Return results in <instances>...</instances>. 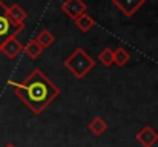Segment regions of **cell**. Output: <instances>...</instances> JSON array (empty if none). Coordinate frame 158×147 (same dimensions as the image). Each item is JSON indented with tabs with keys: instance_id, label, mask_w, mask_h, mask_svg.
Returning a JSON list of instances; mask_svg holds the SVG:
<instances>
[{
	"instance_id": "1",
	"label": "cell",
	"mask_w": 158,
	"mask_h": 147,
	"mask_svg": "<svg viewBox=\"0 0 158 147\" xmlns=\"http://www.w3.org/2000/svg\"><path fill=\"white\" fill-rule=\"evenodd\" d=\"M11 84L14 86L15 95L35 115L42 113L60 95V89L40 69H34L22 83Z\"/></svg>"
},
{
	"instance_id": "2",
	"label": "cell",
	"mask_w": 158,
	"mask_h": 147,
	"mask_svg": "<svg viewBox=\"0 0 158 147\" xmlns=\"http://www.w3.org/2000/svg\"><path fill=\"white\" fill-rule=\"evenodd\" d=\"M63 64L75 78L81 80V78H85L91 72V69H94L95 61H94V58L85 49L77 48L63 61Z\"/></svg>"
},
{
	"instance_id": "3",
	"label": "cell",
	"mask_w": 158,
	"mask_h": 147,
	"mask_svg": "<svg viewBox=\"0 0 158 147\" xmlns=\"http://www.w3.org/2000/svg\"><path fill=\"white\" fill-rule=\"evenodd\" d=\"M25 29V25H15L8 15V6L0 0V48L11 37H17Z\"/></svg>"
},
{
	"instance_id": "4",
	"label": "cell",
	"mask_w": 158,
	"mask_h": 147,
	"mask_svg": "<svg viewBox=\"0 0 158 147\" xmlns=\"http://www.w3.org/2000/svg\"><path fill=\"white\" fill-rule=\"evenodd\" d=\"M86 9H88V6L83 0H64L61 3V11L72 20L83 15L86 12Z\"/></svg>"
},
{
	"instance_id": "5",
	"label": "cell",
	"mask_w": 158,
	"mask_h": 147,
	"mask_svg": "<svg viewBox=\"0 0 158 147\" xmlns=\"http://www.w3.org/2000/svg\"><path fill=\"white\" fill-rule=\"evenodd\" d=\"M144 3L146 0H112V5L126 17H132Z\"/></svg>"
},
{
	"instance_id": "6",
	"label": "cell",
	"mask_w": 158,
	"mask_h": 147,
	"mask_svg": "<svg viewBox=\"0 0 158 147\" xmlns=\"http://www.w3.org/2000/svg\"><path fill=\"white\" fill-rule=\"evenodd\" d=\"M135 140L140 146L143 147H152L158 141V133L151 127V126H144L137 135Z\"/></svg>"
},
{
	"instance_id": "7",
	"label": "cell",
	"mask_w": 158,
	"mask_h": 147,
	"mask_svg": "<svg viewBox=\"0 0 158 147\" xmlns=\"http://www.w3.org/2000/svg\"><path fill=\"white\" fill-rule=\"evenodd\" d=\"M22 51H23V45L17 40V37H11V39L6 40V42L3 43V46L0 48V52H3L9 60L15 58Z\"/></svg>"
},
{
	"instance_id": "8",
	"label": "cell",
	"mask_w": 158,
	"mask_h": 147,
	"mask_svg": "<svg viewBox=\"0 0 158 147\" xmlns=\"http://www.w3.org/2000/svg\"><path fill=\"white\" fill-rule=\"evenodd\" d=\"M8 15H9V18H11L15 25H25V20H26V17H28L26 11H25L20 5H17V3H14V5H11V6L8 8Z\"/></svg>"
},
{
	"instance_id": "9",
	"label": "cell",
	"mask_w": 158,
	"mask_h": 147,
	"mask_svg": "<svg viewBox=\"0 0 158 147\" xmlns=\"http://www.w3.org/2000/svg\"><path fill=\"white\" fill-rule=\"evenodd\" d=\"M88 129H89V132H91L92 135L100 137V135H103L106 130H107V123H106L102 116H95V118L88 124Z\"/></svg>"
},
{
	"instance_id": "10",
	"label": "cell",
	"mask_w": 158,
	"mask_h": 147,
	"mask_svg": "<svg viewBox=\"0 0 158 147\" xmlns=\"http://www.w3.org/2000/svg\"><path fill=\"white\" fill-rule=\"evenodd\" d=\"M74 23H75V26H77L81 32H88V31H91V29H92V26L95 25L94 18H92L88 12H85L83 15H80L78 18H75V20H74Z\"/></svg>"
},
{
	"instance_id": "11",
	"label": "cell",
	"mask_w": 158,
	"mask_h": 147,
	"mask_svg": "<svg viewBox=\"0 0 158 147\" xmlns=\"http://www.w3.org/2000/svg\"><path fill=\"white\" fill-rule=\"evenodd\" d=\"M35 42L42 46V49H48L54 42H55V37L52 35V32L49 29H43L39 32V35L35 37Z\"/></svg>"
},
{
	"instance_id": "12",
	"label": "cell",
	"mask_w": 158,
	"mask_h": 147,
	"mask_svg": "<svg viewBox=\"0 0 158 147\" xmlns=\"http://www.w3.org/2000/svg\"><path fill=\"white\" fill-rule=\"evenodd\" d=\"M23 52L29 57V58H37V57H40V54L43 52V49H42V46L35 42V39L34 40H29L25 46H23Z\"/></svg>"
},
{
	"instance_id": "13",
	"label": "cell",
	"mask_w": 158,
	"mask_h": 147,
	"mask_svg": "<svg viewBox=\"0 0 158 147\" xmlns=\"http://www.w3.org/2000/svg\"><path fill=\"white\" fill-rule=\"evenodd\" d=\"M129 60H131V55H129V52L124 48H118L114 51V64H117V66L121 67V66H124Z\"/></svg>"
},
{
	"instance_id": "14",
	"label": "cell",
	"mask_w": 158,
	"mask_h": 147,
	"mask_svg": "<svg viewBox=\"0 0 158 147\" xmlns=\"http://www.w3.org/2000/svg\"><path fill=\"white\" fill-rule=\"evenodd\" d=\"M98 61L103 66H106V67H109L110 64H114V51L110 48H105L98 54Z\"/></svg>"
},
{
	"instance_id": "15",
	"label": "cell",
	"mask_w": 158,
	"mask_h": 147,
	"mask_svg": "<svg viewBox=\"0 0 158 147\" xmlns=\"http://www.w3.org/2000/svg\"><path fill=\"white\" fill-rule=\"evenodd\" d=\"M5 147H15V146H14V144H11V143H8V144H6Z\"/></svg>"
}]
</instances>
